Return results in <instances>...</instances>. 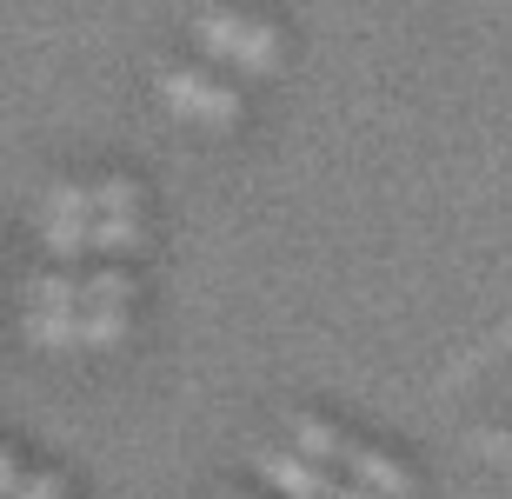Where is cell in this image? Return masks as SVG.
Returning <instances> with one entry per match:
<instances>
[{"label": "cell", "mask_w": 512, "mask_h": 499, "mask_svg": "<svg viewBox=\"0 0 512 499\" xmlns=\"http://www.w3.org/2000/svg\"><path fill=\"white\" fill-rule=\"evenodd\" d=\"M40 220H80V227H94V220H100L94 187H80V180H54L47 200H40Z\"/></svg>", "instance_id": "8992f818"}, {"label": "cell", "mask_w": 512, "mask_h": 499, "mask_svg": "<svg viewBox=\"0 0 512 499\" xmlns=\"http://www.w3.org/2000/svg\"><path fill=\"white\" fill-rule=\"evenodd\" d=\"M127 320H133L127 307H100V313H87V346H114L120 333H127Z\"/></svg>", "instance_id": "7c38bea8"}, {"label": "cell", "mask_w": 512, "mask_h": 499, "mask_svg": "<svg viewBox=\"0 0 512 499\" xmlns=\"http://www.w3.org/2000/svg\"><path fill=\"white\" fill-rule=\"evenodd\" d=\"M94 200H100V220H140V187L133 180H94Z\"/></svg>", "instance_id": "9c48e42d"}, {"label": "cell", "mask_w": 512, "mask_h": 499, "mask_svg": "<svg viewBox=\"0 0 512 499\" xmlns=\"http://www.w3.org/2000/svg\"><path fill=\"white\" fill-rule=\"evenodd\" d=\"M233 499H247V493H233Z\"/></svg>", "instance_id": "9a60e30c"}, {"label": "cell", "mask_w": 512, "mask_h": 499, "mask_svg": "<svg viewBox=\"0 0 512 499\" xmlns=\"http://www.w3.org/2000/svg\"><path fill=\"white\" fill-rule=\"evenodd\" d=\"M160 94H167L173 107H187V114H207V120L240 114V94L220 87V80H207V74H193V67H160Z\"/></svg>", "instance_id": "7a4b0ae2"}, {"label": "cell", "mask_w": 512, "mask_h": 499, "mask_svg": "<svg viewBox=\"0 0 512 499\" xmlns=\"http://www.w3.org/2000/svg\"><path fill=\"white\" fill-rule=\"evenodd\" d=\"M286 433H293V453H300V460H313V466H346V433H333V426L326 420H313V413H293V420H286Z\"/></svg>", "instance_id": "5b68a950"}, {"label": "cell", "mask_w": 512, "mask_h": 499, "mask_svg": "<svg viewBox=\"0 0 512 499\" xmlns=\"http://www.w3.org/2000/svg\"><path fill=\"white\" fill-rule=\"evenodd\" d=\"M200 40L213 54H233L247 67H273V27L266 20H247V14H200Z\"/></svg>", "instance_id": "6da1fadb"}, {"label": "cell", "mask_w": 512, "mask_h": 499, "mask_svg": "<svg viewBox=\"0 0 512 499\" xmlns=\"http://www.w3.org/2000/svg\"><path fill=\"white\" fill-rule=\"evenodd\" d=\"M40 227H47V247L60 253V260H74V253H94V227H80V220H40Z\"/></svg>", "instance_id": "30bf717a"}, {"label": "cell", "mask_w": 512, "mask_h": 499, "mask_svg": "<svg viewBox=\"0 0 512 499\" xmlns=\"http://www.w3.org/2000/svg\"><path fill=\"white\" fill-rule=\"evenodd\" d=\"M140 247V220H100L94 227V253H133Z\"/></svg>", "instance_id": "8fae6325"}, {"label": "cell", "mask_w": 512, "mask_h": 499, "mask_svg": "<svg viewBox=\"0 0 512 499\" xmlns=\"http://www.w3.org/2000/svg\"><path fill=\"white\" fill-rule=\"evenodd\" d=\"M260 473L280 486V493H293V499H333V486H340V480H326L313 460H300V453H280V446H273V453H260Z\"/></svg>", "instance_id": "277c9868"}, {"label": "cell", "mask_w": 512, "mask_h": 499, "mask_svg": "<svg viewBox=\"0 0 512 499\" xmlns=\"http://www.w3.org/2000/svg\"><path fill=\"white\" fill-rule=\"evenodd\" d=\"M27 333L40 346H74L87 340V313H27Z\"/></svg>", "instance_id": "52a82bcc"}, {"label": "cell", "mask_w": 512, "mask_h": 499, "mask_svg": "<svg viewBox=\"0 0 512 499\" xmlns=\"http://www.w3.org/2000/svg\"><path fill=\"white\" fill-rule=\"evenodd\" d=\"M346 473H353V486H366L373 499H406L413 493V473L399 460H386V453H373V446H346Z\"/></svg>", "instance_id": "3957f363"}, {"label": "cell", "mask_w": 512, "mask_h": 499, "mask_svg": "<svg viewBox=\"0 0 512 499\" xmlns=\"http://www.w3.org/2000/svg\"><path fill=\"white\" fill-rule=\"evenodd\" d=\"M7 499H60V473H34V480H20Z\"/></svg>", "instance_id": "4fadbf2b"}, {"label": "cell", "mask_w": 512, "mask_h": 499, "mask_svg": "<svg viewBox=\"0 0 512 499\" xmlns=\"http://www.w3.org/2000/svg\"><path fill=\"white\" fill-rule=\"evenodd\" d=\"M127 300H133V273H120V267L87 273V313H100V307H127Z\"/></svg>", "instance_id": "ba28073f"}, {"label": "cell", "mask_w": 512, "mask_h": 499, "mask_svg": "<svg viewBox=\"0 0 512 499\" xmlns=\"http://www.w3.org/2000/svg\"><path fill=\"white\" fill-rule=\"evenodd\" d=\"M333 499H373V493H366V486H353V480H346V486H333Z\"/></svg>", "instance_id": "5bb4252c"}]
</instances>
